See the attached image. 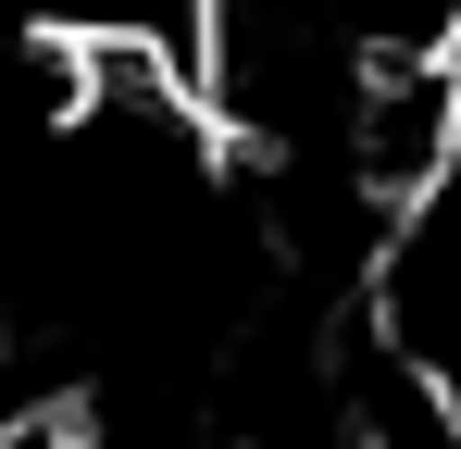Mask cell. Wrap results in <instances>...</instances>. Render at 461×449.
Returning a JSON list of instances; mask_svg holds the SVG:
<instances>
[{"label": "cell", "instance_id": "6da1fadb", "mask_svg": "<svg viewBox=\"0 0 461 449\" xmlns=\"http://www.w3.org/2000/svg\"><path fill=\"white\" fill-rule=\"evenodd\" d=\"M449 63H461V25H449Z\"/></svg>", "mask_w": 461, "mask_h": 449}]
</instances>
